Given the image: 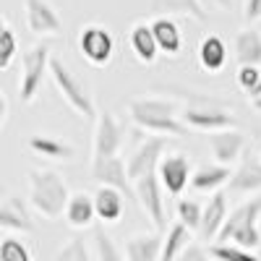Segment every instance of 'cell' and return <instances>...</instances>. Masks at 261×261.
Instances as JSON below:
<instances>
[{
  "label": "cell",
  "mask_w": 261,
  "mask_h": 261,
  "mask_svg": "<svg viewBox=\"0 0 261 261\" xmlns=\"http://www.w3.org/2000/svg\"><path fill=\"white\" fill-rule=\"evenodd\" d=\"M68 186L53 170H32L29 172V201L32 206L45 217V220H58L65 214L71 201Z\"/></svg>",
  "instance_id": "obj_1"
},
{
  "label": "cell",
  "mask_w": 261,
  "mask_h": 261,
  "mask_svg": "<svg viewBox=\"0 0 261 261\" xmlns=\"http://www.w3.org/2000/svg\"><path fill=\"white\" fill-rule=\"evenodd\" d=\"M258 217H261V196L243 201L241 206H235L227 214L225 227H222L220 238H217V243H230V246L246 248V251L258 248L261 246Z\"/></svg>",
  "instance_id": "obj_2"
},
{
  "label": "cell",
  "mask_w": 261,
  "mask_h": 261,
  "mask_svg": "<svg viewBox=\"0 0 261 261\" xmlns=\"http://www.w3.org/2000/svg\"><path fill=\"white\" fill-rule=\"evenodd\" d=\"M50 76H53V81H55V86H58L60 97L68 102V107H71L73 113H79L81 118H94V115H97V113H94V102H92L89 94H86L84 84L73 76V71H71L63 60L53 58V63H50Z\"/></svg>",
  "instance_id": "obj_3"
},
{
  "label": "cell",
  "mask_w": 261,
  "mask_h": 261,
  "mask_svg": "<svg viewBox=\"0 0 261 261\" xmlns=\"http://www.w3.org/2000/svg\"><path fill=\"white\" fill-rule=\"evenodd\" d=\"M24 71H21V79H18V94H21V102H32L42 86V79L45 73H50V50L45 45H34L24 53Z\"/></svg>",
  "instance_id": "obj_4"
},
{
  "label": "cell",
  "mask_w": 261,
  "mask_h": 261,
  "mask_svg": "<svg viewBox=\"0 0 261 261\" xmlns=\"http://www.w3.org/2000/svg\"><path fill=\"white\" fill-rule=\"evenodd\" d=\"M134 191H136V201H139L141 212L151 220V225H154L157 230H165L167 227V214H165V199H162L160 175H157V172H151V175L136 180Z\"/></svg>",
  "instance_id": "obj_5"
},
{
  "label": "cell",
  "mask_w": 261,
  "mask_h": 261,
  "mask_svg": "<svg viewBox=\"0 0 261 261\" xmlns=\"http://www.w3.org/2000/svg\"><path fill=\"white\" fill-rule=\"evenodd\" d=\"M120 144H123L120 123L115 120V115L110 110H102L97 115V128H94V162L92 165H99L105 160L118 157Z\"/></svg>",
  "instance_id": "obj_6"
},
{
  "label": "cell",
  "mask_w": 261,
  "mask_h": 261,
  "mask_svg": "<svg viewBox=\"0 0 261 261\" xmlns=\"http://www.w3.org/2000/svg\"><path fill=\"white\" fill-rule=\"evenodd\" d=\"M79 50L92 65L102 68L115 55V37L105 27H86L81 29V37H79Z\"/></svg>",
  "instance_id": "obj_7"
},
{
  "label": "cell",
  "mask_w": 261,
  "mask_h": 261,
  "mask_svg": "<svg viewBox=\"0 0 261 261\" xmlns=\"http://www.w3.org/2000/svg\"><path fill=\"white\" fill-rule=\"evenodd\" d=\"M165 139L162 136H151V139H146L136 151H134V157L128 160V178H130V183H136V180H141V178H146V175H151V172H157V167H160V162H162V151H165Z\"/></svg>",
  "instance_id": "obj_8"
},
{
  "label": "cell",
  "mask_w": 261,
  "mask_h": 261,
  "mask_svg": "<svg viewBox=\"0 0 261 261\" xmlns=\"http://www.w3.org/2000/svg\"><path fill=\"white\" fill-rule=\"evenodd\" d=\"M157 175H160V183L162 188L170 193V196H180L183 188L191 183L193 178V172H191V162L186 154H167L162 157L160 167H157Z\"/></svg>",
  "instance_id": "obj_9"
},
{
  "label": "cell",
  "mask_w": 261,
  "mask_h": 261,
  "mask_svg": "<svg viewBox=\"0 0 261 261\" xmlns=\"http://www.w3.org/2000/svg\"><path fill=\"white\" fill-rule=\"evenodd\" d=\"M27 24L34 34L42 37H58L63 32V21L55 13V8L47 3V0H27Z\"/></svg>",
  "instance_id": "obj_10"
},
{
  "label": "cell",
  "mask_w": 261,
  "mask_h": 261,
  "mask_svg": "<svg viewBox=\"0 0 261 261\" xmlns=\"http://www.w3.org/2000/svg\"><path fill=\"white\" fill-rule=\"evenodd\" d=\"M183 123L196 130H209V134L235 128V118L220 107H188L183 113Z\"/></svg>",
  "instance_id": "obj_11"
},
{
  "label": "cell",
  "mask_w": 261,
  "mask_h": 261,
  "mask_svg": "<svg viewBox=\"0 0 261 261\" xmlns=\"http://www.w3.org/2000/svg\"><path fill=\"white\" fill-rule=\"evenodd\" d=\"M209 146H212V154H214L217 165L230 167L232 162L241 160V151L246 146V136L238 128L217 130V134H209Z\"/></svg>",
  "instance_id": "obj_12"
},
{
  "label": "cell",
  "mask_w": 261,
  "mask_h": 261,
  "mask_svg": "<svg viewBox=\"0 0 261 261\" xmlns=\"http://www.w3.org/2000/svg\"><path fill=\"white\" fill-rule=\"evenodd\" d=\"M92 172H94V180L99 186H110V188L136 199L134 183H130V178H128V165L120 157H113V160H105L99 165H92Z\"/></svg>",
  "instance_id": "obj_13"
},
{
  "label": "cell",
  "mask_w": 261,
  "mask_h": 261,
  "mask_svg": "<svg viewBox=\"0 0 261 261\" xmlns=\"http://www.w3.org/2000/svg\"><path fill=\"white\" fill-rule=\"evenodd\" d=\"M149 13L154 18L188 16L199 24L206 21V8L201 6V0H149Z\"/></svg>",
  "instance_id": "obj_14"
},
{
  "label": "cell",
  "mask_w": 261,
  "mask_h": 261,
  "mask_svg": "<svg viewBox=\"0 0 261 261\" xmlns=\"http://www.w3.org/2000/svg\"><path fill=\"white\" fill-rule=\"evenodd\" d=\"M225 220H227V196L222 191L212 193L209 204L204 206V220H201V238L204 241H217L225 227Z\"/></svg>",
  "instance_id": "obj_15"
},
{
  "label": "cell",
  "mask_w": 261,
  "mask_h": 261,
  "mask_svg": "<svg viewBox=\"0 0 261 261\" xmlns=\"http://www.w3.org/2000/svg\"><path fill=\"white\" fill-rule=\"evenodd\" d=\"M162 246H165V238H160L157 232L134 235L125 241V258L128 261H160Z\"/></svg>",
  "instance_id": "obj_16"
},
{
  "label": "cell",
  "mask_w": 261,
  "mask_h": 261,
  "mask_svg": "<svg viewBox=\"0 0 261 261\" xmlns=\"http://www.w3.org/2000/svg\"><path fill=\"white\" fill-rule=\"evenodd\" d=\"M0 227L3 230H18V232H34V222L16 196H6L0 204Z\"/></svg>",
  "instance_id": "obj_17"
},
{
  "label": "cell",
  "mask_w": 261,
  "mask_h": 261,
  "mask_svg": "<svg viewBox=\"0 0 261 261\" xmlns=\"http://www.w3.org/2000/svg\"><path fill=\"white\" fill-rule=\"evenodd\" d=\"M94 209H97V217L102 222H118L120 217H123V193L110 188V186H99L97 193H94Z\"/></svg>",
  "instance_id": "obj_18"
},
{
  "label": "cell",
  "mask_w": 261,
  "mask_h": 261,
  "mask_svg": "<svg viewBox=\"0 0 261 261\" xmlns=\"http://www.w3.org/2000/svg\"><path fill=\"white\" fill-rule=\"evenodd\" d=\"M128 113H130V120L139 123L144 118H178V105L175 102H167V99H134L128 105Z\"/></svg>",
  "instance_id": "obj_19"
},
{
  "label": "cell",
  "mask_w": 261,
  "mask_h": 261,
  "mask_svg": "<svg viewBox=\"0 0 261 261\" xmlns=\"http://www.w3.org/2000/svg\"><path fill=\"white\" fill-rule=\"evenodd\" d=\"M151 32H154L157 47L165 55H178L183 50V34L172 18H154L151 21Z\"/></svg>",
  "instance_id": "obj_20"
},
{
  "label": "cell",
  "mask_w": 261,
  "mask_h": 261,
  "mask_svg": "<svg viewBox=\"0 0 261 261\" xmlns=\"http://www.w3.org/2000/svg\"><path fill=\"white\" fill-rule=\"evenodd\" d=\"M97 217V209H94V196L89 193H73L71 201H68V209H65V222L71 227L81 230V227H89Z\"/></svg>",
  "instance_id": "obj_21"
},
{
  "label": "cell",
  "mask_w": 261,
  "mask_h": 261,
  "mask_svg": "<svg viewBox=\"0 0 261 261\" xmlns=\"http://www.w3.org/2000/svg\"><path fill=\"white\" fill-rule=\"evenodd\" d=\"M199 63H201V68L209 71V73H217V71L225 68V63H227V47H225L222 37L209 34V37L201 39V45H199Z\"/></svg>",
  "instance_id": "obj_22"
},
{
  "label": "cell",
  "mask_w": 261,
  "mask_h": 261,
  "mask_svg": "<svg viewBox=\"0 0 261 261\" xmlns=\"http://www.w3.org/2000/svg\"><path fill=\"white\" fill-rule=\"evenodd\" d=\"M227 186L235 193H256V191H261V160H246L232 172Z\"/></svg>",
  "instance_id": "obj_23"
},
{
  "label": "cell",
  "mask_w": 261,
  "mask_h": 261,
  "mask_svg": "<svg viewBox=\"0 0 261 261\" xmlns=\"http://www.w3.org/2000/svg\"><path fill=\"white\" fill-rule=\"evenodd\" d=\"M130 50L136 53V58L141 63H154L157 60V39H154V32H151V24H136L130 29Z\"/></svg>",
  "instance_id": "obj_24"
},
{
  "label": "cell",
  "mask_w": 261,
  "mask_h": 261,
  "mask_svg": "<svg viewBox=\"0 0 261 261\" xmlns=\"http://www.w3.org/2000/svg\"><path fill=\"white\" fill-rule=\"evenodd\" d=\"M29 149L39 157H47V160H73L76 157V149L71 144H65L55 136H29Z\"/></svg>",
  "instance_id": "obj_25"
},
{
  "label": "cell",
  "mask_w": 261,
  "mask_h": 261,
  "mask_svg": "<svg viewBox=\"0 0 261 261\" xmlns=\"http://www.w3.org/2000/svg\"><path fill=\"white\" fill-rule=\"evenodd\" d=\"M235 60L241 63V68L261 65V34L258 32H241L235 37Z\"/></svg>",
  "instance_id": "obj_26"
},
{
  "label": "cell",
  "mask_w": 261,
  "mask_h": 261,
  "mask_svg": "<svg viewBox=\"0 0 261 261\" xmlns=\"http://www.w3.org/2000/svg\"><path fill=\"white\" fill-rule=\"evenodd\" d=\"M232 178V172L230 167H222V165H206V167H199L193 172V178H191V188L193 191H214L220 186H227Z\"/></svg>",
  "instance_id": "obj_27"
},
{
  "label": "cell",
  "mask_w": 261,
  "mask_h": 261,
  "mask_svg": "<svg viewBox=\"0 0 261 261\" xmlns=\"http://www.w3.org/2000/svg\"><path fill=\"white\" fill-rule=\"evenodd\" d=\"M191 246V230L180 222H175L167 235H165V246H162V258L160 261H178L180 253Z\"/></svg>",
  "instance_id": "obj_28"
},
{
  "label": "cell",
  "mask_w": 261,
  "mask_h": 261,
  "mask_svg": "<svg viewBox=\"0 0 261 261\" xmlns=\"http://www.w3.org/2000/svg\"><path fill=\"white\" fill-rule=\"evenodd\" d=\"M209 256L214 261H261L258 256H253V251L238 248V246H230V243H212Z\"/></svg>",
  "instance_id": "obj_29"
},
{
  "label": "cell",
  "mask_w": 261,
  "mask_h": 261,
  "mask_svg": "<svg viewBox=\"0 0 261 261\" xmlns=\"http://www.w3.org/2000/svg\"><path fill=\"white\" fill-rule=\"evenodd\" d=\"M201 220H204V209L196 201H191V199L178 201V222L180 225H186L193 232V230H201Z\"/></svg>",
  "instance_id": "obj_30"
},
{
  "label": "cell",
  "mask_w": 261,
  "mask_h": 261,
  "mask_svg": "<svg viewBox=\"0 0 261 261\" xmlns=\"http://www.w3.org/2000/svg\"><path fill=\"white\" fill-rule=\"evenodd\" d=\"M18 47H16V34L8 27V21H3V29H0V71H8L11 63L16 58Z\"/></svg>",
  "instance_id": "obj_31"
},
{
  "label": "cell",
  "mask_w": 261,
  "mask_h": 261,
  "mask_svg": "<svg viewBox=\"0 0 261 261\" xmlns=\"http://www.w3.org/2000/svg\"><path fill=\"white\" fill-rule=\"evenodd\" d=\"M94 248H97V258L99 261H128L120 253V248L115 246V241L105 230H97L94 232Z\"/></svg>",
  "instance_id": "obj_32"
},
{
  "label": "cell",
  "mask_w": 261,
  "mask_h": 261,
  "mask_svg": "<svg viewBox=\"0 0 261 261\" xmlns=\"http://www.w3.org/2000/svg\"><path fill=\"white\" fill-rule=\"evenodd\" d=\"M0 261H34V256L27 248V243H21L18 238H3V243H0Z\"/></svg>",
  "instance_id": "obj_33"
},
{
  "label": "cell",
  "mask_w": 261,
  "mask_h": 261,
  "mask_svg": "<svg viewBox=\"0 0 261 261\" xmlns=\"http://www.w3.org/2000/svg\"><path fill=\"white\" fill-rule=\"evenodd\" d=\"M55 261H92V256H89V248L84 246L81 238H71V241L55 253Z\"/></svg>",
  "instance_id": "obj_34"
},
{
  "label": "cell",
  "mask_w": 261,
  "mask_h": 261,
  "mask_svg": "<svg viewBox=\"0 0 261 261\" xmlns=\"http://www.w3.org/2000/svg\"><path fill=\"white\" fill-rule=\"evenodd\" d=\"M238 84H241V89L251 92L253 86H258V84H261V71H258V68H253V65H246V68L238 71Z\"/></svg>",
  "instance_id": "obj_35"
},
{
  "label": "cell",
  "mask_w": 261,
  "mask_h": 261,
  "mask_svg": "<svg viewBox=\"0 0 261 261\" xmlns=\"http://www.w3.org/2000/svg\"><path fill=\"white\" fill-rule=\"evenodd\" d=\"M178 261H214V258H212V256H209V251H204L201 246H193V243H191V246L180 253V258H178Z\"/></svg>",
  "instance_id": "obj_36"
},
{
  "label": "cell",
  "mask_w": 261,
  "mask_h": 261,
  "mask_svg": "<svg viewBox=\"0 0 261 261\" xmlns=\"http://www.w3.org/2000/svg\"><path fill=\"white\" fill-rule=\"evenodd\" d=\"M246 18L248 21L261 18V0H246Z\"/></svg>",
  "instance_id": "obj_37"
},
{
  "label": "cell",
  "mask_w": 261,
  "mask_h": 261,
  "mask_svg": "<svg viewBox=\"0 0 261 261\" xmlns=\"http://www.w3.org/2000/svg\"><path fill=\"white\" fill-rule=\"evenodd\" d=\"M204 8H217V11H230L232 0H201Z\"/></svg>",
  "instance_id": "obj_38"
},
{
  "label": "cell",
  "mask_w": 261,
  "mask_h": 261,
  "mask_svg": "<svg viewBox=\"0 0 261 261\" xmlns=\"http://www.w3.org/2000/svg\"><path fill=\"white\" fill-rule=\"evenodd\" d=\"M8 120V97L0 92V125H6Z\"/></svg>",
  "instance_id": "obj_39"
},
{
  "label": "cell",
  "mask_w": 261,
  "mask_h": 261,
  "mask_svg": "<svg viewBox=\"0 0 261 261\" xmlns=\"http://www.w3.org/2000/svg\"><path fill=\"white\" fill-rule=\"evenodd\" d=\"M258 97H261V84H258V86H253V89L248 92V102H251V99H258Z\"/></svg>",
  "instance_id": "obj_40"
},
{
  "label": "cell",
  "mask_w": 261,
  "mask_h": 261,
  "mask_svg": "<svg viewBox=\"0 0 261 261\" xmlns=\"http://www.w3.org/2000/svg\"><path fill=\"white\" fill-rule=\"evenodd\" d=\"M258 160H261V157H258Z\"/></svg>",
  "instance_id": "obj_41"
}]
</instances>
